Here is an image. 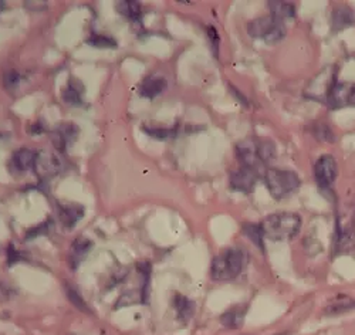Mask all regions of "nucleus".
<instances>
[{
	"label": "nucleus",
	"instance_id": "23",
	"mask_svg": "<svg viewBox=\"0 0 355 335\" xmlns=\"http://www.w3.org/2000/svg\"><path fill=\"white\" fill-rule=\"evenodd\" d=\"M242 229H243V233L249 237V240L254 243V246H257L260 250L264 252V234L260 225L245 223Z\"/></svg>",
	"mask_w": 355,
	"mask_h": 335
},
{
	"label": "nucleus",
	"instance_id": "26",
	"mask_svg": "<svg viewBox=\"0 0 355 335\" xmlns=\"http://www.w3.org/2000/svg\"><path fill=\"white\" fill-rule=\"evenodd\" d=\"M144 131H145L148 135L155 138V139H158V141L171 139V138H173L175 134H176V130H173V128H148V127H145Z\"/></svg>",
	"mask_w": 355,
	"mask_h": 335
},
{
	"label": "nucleus",
	"instance_id": "4",
	"mask_svg": "<svg viewBox=\"0 0 355 335\" xmlns=\"http://www.w3.org/2000/svg\"><path fill=\"white\" fill-rule=\"evenodd\" d=\"M248 33L250 37L264 40L266 43H279L286 37V26L284 22L273 16H264L248 24Z\"/></svg>",
	"mask_w": 355,
	"mask_h": 335
},
{
	"label": "nucleus",
	"instance_id": "22",
	"mask_svg": "<svg viewBox=\"0 0 355 335\" xmlns=\"http://www.w3.org/2000/svg\"><path fill=\"white\" fill-rule=\"evenodd\" d=\"M349 310H355V300H352L351 297H338L330 304L327 310H325V313L340 314V313L349 311Z\"/></svg>",
	"mask_w": 355,
	"mask_h": 335
},
{
	"label": "nucleus",
	"instance_id": "29",
	"mask_svg": "<svg viewBox=\"0 0 355 335\" xmlns=\"http://www.w3.org/2000/svg\"><path fill=\"white\" fill-rule=\"evenodd\" d=\"M51 223H49V222H46V223H42L39 227H36V229H31L28 230V233H27V237H33V236H39V234H42V233H47V230H49V226H50Z\"/></svg>",
	"mask_w": 355,
	"mask_h": 335
},
{
	"label": "nucleus",
	"instance_id": "16",
	"mask_svg": "<svg viewBox=\"0 0 355 335\" xmlns=\"http://www.w3.org/2000/svg\"><path fill=\"white\" fill-rule=\"evenodd\" d=\"M93 249V241L87 237H77L70 249V263L73 264V267H77L78 263L90 253V250Z\"/></svg>",
	"mask_w": 355,
	"mask_h": 335
},
{
	"label": "nucleus",
	"instance_id": "7",
	"mask_svg": "<svg viewBox=\"0 0 355 335\" xmlns=\"http://www.w3.org/2000/svg\"><path fill=\"white\" fill-rule=\"evenodd\" d=\"M63 169V162L55 154L50 151H39L36 152V160L33 171L36 175L42 179H50L55 175H58Z\"/></svg>",
	"mask_w": 355,
	"mask_h": 335
},
{
	"label": "nucleus",
	"instance_id": "10",
	"mask_svg": "<svg viewBox=\"0 0 355 335\" xmlns=\"http://www.w3.org/2000/svg\"><path fill=\"white\" fill-rule=\"evenodd\" d=\"M256 179H257V172L242 166L241 169L233 171L230 173L229 182H230L232 189L238 191V192H243V194H250L254 188Z\"/></svg>",
	"mask_w": 355,
	"mask_h": 335
},
{
	"label": "nucleus",
	"instance_id": "6",
	"mask_svg": "<svg viewBox=\"0 0 355 335\" xmlns=\"http://www.w3.org/2000/svg\"><path fill=\"white\" fill-rule=\"evenodd\" d=\"M325 103L330 108L355 107V83H334Z\"/></svg>",
	"mask_w": 355,
	"mask_h": 335
},
{
	"label": "nucleus",
	"instance_id": "2",
	"mask_svg": "<svg viewBox=\"0 0 355 335\" xmlns=\"http://www.w3.org/2000/svg\"><path fill=\"white\" fill-rule=\"evenodd\" d=\"M248 252L242 248H230L212 260L211 276L216 282H227L239 276L248 264Z\"/></svg>",
	"mask_w": 355,
	"mask_h": 335
},
{
	"label": "nucleus",
	"instance_id": "14",
	"mask_svg": "<svg viewBox=\"0 0 355 335\" xmlns=\"http://www.w3.org/2000/svg\"><path fill=\"white\" fill-rule=\"evenodd\" d=\"M355 24V12L348 6H340L331 13V27L336 32Z\"/></svg>",
	"mask_w": 355,
	"mask_h": 335
},
{
	"label": "nucleus",
	"instance_id": "20",
	"mask_svg": "<svg viewBox=\"0 0 355 335\" xmlns=\"http://www.w3.org/2000/svg\"><path fill=\"white\" fill-rule=\"evenodd\" d=\"M116 10L120 12L124 17L135 22H138L142 16L141 5L139 2H137V0H124V2H118Z\"/></svg>",
	"mask_w": 355,
	"mask_h": 335
},
{
	"label": "nucleus",
	"instance_id": "19",
	"mask_svg": "<svg viewBox=\"0 0 355 335\" xmlns=\"http://www.w3.org/2000/svg\"><path fill=\"white\" fill-rule=\"evenodd\" d=\"M269 3V9L272 12V16L284 22L286 19H293L295 16V8L290 2H282V0H272Z\"/></svg>",
	"mask_w": 355,
	"mask_h": 335
},
{
	"label": "nucleus",
	"instance_id": "30",
	"mask_svg": "<svg viewBox=\"0 0 355 335\" xmlns=\"http://www.w3.org/2000/svg\"><path fill=\"white\" fill-rule=\"evenodd\" d=\"M20 260H21L20 253H19L16 249L10 248V249H9V253H8V263H9V266H13L15 263H17V261H20Z\"/></svg>",
	"mask_w": 355,
	"mask_h": 335
},
{
	"label": "nucleus",
	"instance_id": "18",
	"mask_svg": "<svg viewBox=\"0 0 355 335\" xmlns=\"http://www.w3.org/2000/svg\"><path fill=\"white\" fill-rule=\"evenodd\" d=\"M173 306H175L178 318H180V320L184 321V323H187V321L193 316L195 302L191 301V300H189L188 297H185V295L176 294L175 298H173Z\"/></svg>",
	"mask_w": 355,
	"mask_h": 335
},
{
	"label": "nucleus",
	"instance_id": "1",
	"mask_svg": "<svg viewBox=\"0 0 355 335\" xmlns=\"http://www.w3.org/2000/svg\"><path fill=\"white\" fill-rule=\"evenodd\" d=\"M303 221L294 212H277L266 216L260 223L263 234L272 241H290L299 234Z\"/></svg>",
	"mask_w": 355,
	"mask_h": 335
},
{
	"label": "nucleus",
	"instance_id": "28",
	"mask_svg": "<svg viewBox=\"0 0 355 335\" xmlns=\"http://www.w3.org/2000/svg\"><path fill=\"white\" fill-rule=\"evenodd\" d=\"M67 295H69L70 301L74 304V306H76L77 309H80V311H88L87 304L84 302V300L80 297V294H78L74 289L69 287V289H67Z\"/></svg>",
	"mask_w": 355,
	"mask_h": 335
},
{
	"label": "nucleus",
	"instance_id": "8",
	"mask_svg": "<svg viewBox=\"0 0 355 335\" xmlns=\"http://www.w3.org/2000/svg\"><path fill=\"white\" fill-rule=\"evenodd\" d=\"M236 154H238V158H239L242 166L249 168L254 172H257L259 166L263 165L259 158V154H257V141L256 139L248 138V139L239 142L238 145H236Z\"/></svg>",
	"mask_w": 355,
	"mask_h": 335
},
{
	"label": "nucleus",
	"instance_id": "31",
	"mask_svg": "<svg viewBox=\"0 0 355 335\" xmlns=\"http://www.w3.org/2000/svg\"><path fill=\"white\" fill-rule=\"evenodd\" d=\"M5 6H6V2H3V0H0V12L5 9Z\"/></svg>",
	"mask_w": 355,
	"mask_h": 335
},
{
	"label": "nucleus",
	"instance_id": "17",
	"mask_svg": "<svg viewBox=\"0 0 355 335\" xmlns=\"http://www.w3.org/2000/svg\"><path fill=\"white\" fill-rule=\"evenodd\" d=\"M246 307L243 306H238V307H233L229 309L227 311H225L220 316V323L230 329H236V328H241L245 323V317H246Z\"/></svg>",
	"mask_w": 355,
	"mask_h": 335
},
{
	"label": "nucleus",
	"instance_id": "21",
	"mask_svg": "<svg viewBox=\"0 0 355 335\" xmlns=\"http://www.w3.org/2000/svg\"><path fill=\"white\" fill-rule=\"evenodd\" d=\"M257 154L261 164H269L276 157V144L270 139L257 141Z\"/></svg>",
	"mask_w": 355,
	"mask_h": 335
},
{
	"label": "nucleus",
	"instance_id": "25",
	"mask_svg": "<svg viewBox=\"0 0 355 335\" xmlns=\"http://www.w3.org/2000/svg\"><path fill=\"white\" fill-rule=\"evenodd\" d=\"M90 46L96 47V49H115L116 47V42L110 37V36H100V35H94L87 42Z\"/></svg>",
	"mask_w": 355,
	"mask_h": 335
},
{
	"label": "nucleus",
	"instance_id": "3",
	"mask_svg": "<svg viewBox=\"0 0 355 335\" xmlns=\"http://www.w3.org/2000/svg\"><path fill=\"white\" fill-rule=\"evenodd\" d=\"M266 187L275 199H283L300 188V178L293 171L268 169L264 173Z\"/></svg>",
	"mask_w": 355,
	"mask_h": 335
},
{
	"label": "nucleus",
	"instance_id": "13",
	"mask_svg": "<svg viewBox=\"0 0 355 335\" xmlns=\"http://www.w3.org/2000/svg\"><path fill=\"white\" fill-rule=\"evenodd\" d=\"M166 85H168V83H166L165 77L158 76V74L150 76L142 81V84L139 87V94L145 98H155L164 93V91L166 89Z\"/></svg>",
	"mask_w": 355,
	"mask_h": 335
},
{
	"label": "nucleus",
	"instance_id": "27",
	"mask_svg": "<svg viewBox=\"0 0 355 335\" xmlns=\"http://www.w3.org/2000/svg\"><path fill=\"white\" fill-rule=\"evenodd\" d=\"M19 83H20V74H19V71L10 70V71L5 73V76H3V84H5V87H6L8 89L16 88V87L19 85Z\"/></svg>",
	"mask_w": 355,
	"mask_h": 335
},
{
	"label": "nucleus",
	"instance_id": "9",
	"mask_svg": "<svg viewBox=\"0 0 355 335\" xmlns=\"http://www.w3.org/2000/svg\"><path fill=\"white\" fill-rule=\"evenodd\" d=\"M78 127L71 123H64L57 126L51 132V142L54 148L60 152H64L77 138Z\"/></svg>",
	"mask_w": 355,
	"mask_h": 335
},
{
	"label": "nucleus",
	"instance_id": "15",
	"mask_svg": "<svg viewBox=\"0 0 355 335\" xmlns=\"http://www.w3.org/2000/svg\"><path fill=\"white\" fill-rule=\"evenodd\" d=\"M83 96H84V85L81 81L71 77L69 80L67 87L63 89V100L73 107H80L83 104Z\"/></svg>",
	"mask_w": 355,
	"mask_h": 335
},
{
	"label": "nucleus",
	"instance_id": "11",
	"mask_svg": "<svg viewBox=\"0 0 355 335\" xmlns=\"http://www.w3.org/2000/svg\"><path fill=\"white\" fill-rule=\"evenodd\" d=\"M35 160H36V152L28 149V148H21L17 149L10 161V168L12 172L16 173H24L27 171L33 169L35 166Z\"/></svg>",
	"mask_w": 355,
	"mask_h": 335
},
{
	"label": "nucleus",
	"instance_id": "24",
	"mask_svg": "<svg viewBox=\"0 0 355 335\" xmlns=\"http://www.w3.org/2000/svg\"><path fill=\"white\" fill-rule=\"evenodd\" d=\"M313 134L314 137L321 141V142H336V135L333 134V131L330 130V127H327L325 124H317L314 128H313Z\"/></svg>",
	"mask_w": 355,
	"mask_h": 335
},
{
	"label": "nucleus",
	"instance_id": "12",
	"mask_svg": "<svg viewBox=\"0 0 355 335\" xmlns=\"http://www.w3.org/2000/svg\"><path fill=\"white\" fill-rule=\"evenodd\" d=\"M84 216V207L76 203H60L58 205V219L64 229H71Z\"/></svg>",
	"mask_w": 355,
	"mask_h": 335
},
{
	"label": "nucleus",
	"instance_id": "5",
	"mask_svg": "<svg viewBox=\"0 0 355 335\" xmlns=\"http://www.w3.org/2000/svg\"><path fill=\"white\" fill-rule=\"evenodd\" d=\"M315 180L321 191H330L338 175L337 160L333 155H321L314 165Z\"/></svg>",
	"mask_w": 355,
	"mask_h": 335
}]
</instances>
